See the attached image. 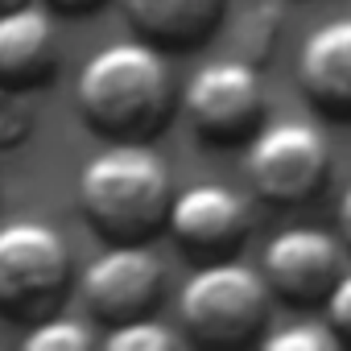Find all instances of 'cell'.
Instances as JSON below:
<instances>
[{
	"label": "cell",
	"mask_w": 351,
	"mask_h": 351,
	"mask_svg": "<svg viewBox=\"0 0 351 351\" xmlns=\"http://www.w3.org/2000/svg\"><path fill=\"white\" fill-rule=\"evenodd\" d=\"M165 228L182 248L199 256H215V252L236 248L248 236V207L228 186L199 182V186H186L173 195Z\"/></svg>",
	"instance_id": "9"
},
{
	"label": "cell",
	"mask_w": 351,
	"mask_h": 351,
	"mask_svg": "<svg viewBox=\"0 0 351 351\" xmlns=\"http://www.w3.org/2000/svg\"><path fill=\"white\" fill-rule=\"evenodd\" d=\"M83 120L112 141H145L165 128L173 112V75L157 42H108L95 50L75 83Z\"/></svg>",
	"instance_id": "1"
},
{
	"label": "cell",
	"mask_w": 351,
	"mask_h": 351,
	"mask_svg": "<svg viewBox=\"0 0 351 351\" xmlns=\"http://www.w3.org/2000/svg\"><path fill=\"white\" fill-rule=\"evenodd\" d=\"M261 273L281 298L298 306L326 302L330 285L343 277V244L318 228H285L265 244Z\"/></svg>",
	"instance_id": "8"
},
{
	"label": "cell",
	"mask_w": 351,
	"mask_h": 351,
	"mask_svg": "<svg viewBox=\"0 0 351 351\" xmlns=\"http://www.w3.org/2000/svg\"><path fill=\"white\" fill-rule=\"evenodd\" d=\"M58 66V34L42 5H9L0 9V83L38 87Z\"/></svg>",
	"instance_id": "11"
},
{
	"label": "cell",
	"mask_w": 351,
	"mask_h": 351,
	"mask_svg": "<svg viewBox=\"0 0 351 351\" xmlns=\"http://www.w3.org/2000/svg\"><path fill=\"white\" fill-rule=\"evenodd\" d=\"M298 79L318 112L351 120V17H335L302 42Z\"/></svg>",
	"instance_id": "10"
},
{
	"label": "cell",
	"mask_w": 351,
	"mask_h": 351,
	"mask_svg": "<svg viewBox=\"0 0 351 351\" xmlns=\"http://www.w3.org/2000/svg\"><path fill=\"white\" fill-rule=\"evenodd\" d=\"M124 13L157 46H195L215 29L223 0H124Z\"/></svg>",
	"instance_id": "12"
},
{
	"label": "cell",
	"mask_w": 351,
	"mask_h": 351,
	"mask_svg": "<svg viewBox=\"0 0 351 351\" xmlns=\"http://www.w3.org/2000/svg\"><path fill=\"white\" fill-rule=\"evenodd\" d=\"M91 343H95V335L75 318H46L25 335L29 351H83Z\"/></svg>",
	"instance_id": "15"
},
{
	"label": "cell",
	"mask_w": 351,
	"mask_h": 351,
	"mask_svg": "<svg viewBox=\"0 0 351 351\" xmlns=\"http://www.w3.org/2000/svg\"><path fill=\"white\" fill-rule=\"evenodd\" d=\"M326 322L339 339H351V269H343V277L326 293Z\"/></svg>",
	"instance_id": "17"
},
{
	"label": "cell",
	"mask_w": 351,
	"mask_h": 351,
	"mask_svg": "<svg viewBox=\"0 0 351 351\" xmlns=\"http://www.w3.org/2000/svg\"><path fill=\"white\" fill-rule=\"evenodd\" d=\"M29 132H34V104H29L25 87L0 83V149L21 145Z\"/></svg>",
	"instance_id": "16"
},
{
	"label": "cell",
	"mask_w": 351,
	"mask_h": 351,
	"mask_svg": "<svg viewBox=\"0 0 351 351\" xmlns=\"http://www.w3.org/2000/svg\"><path fill=\"white\" fill-rule=\"evenodd\" d=\"M9 5H21V0H0V9H9Z\"/></svg>",
	"instance_id": "20"
},
{
	"label": "cell",
	"mask_w": 351,
	"mask_h": 351,
	"mask_svg": "<svg viewBox=\"0 0 351 351\" xmlns=\"http://www.w3.org/2000/svg\"><path fill=\"white\" fill-rule=\"evenodd\" d=\"M46 5H54V9H62V13H83V9H95L99 0H46Z\"/></svg>",
	"instance_id": "19"
},
{
	"label": "cell",
	"mask_w": 351,
	"mask_h": 351,
	"mask_svg": "<svg viewBox=\"0 0 351 351\" xmlns=\"http://www.w3.org/2000/svg\"><path fill=\"white\" fill-rule=\"evenodd\" d=\"M178 343H182L178 330H169V326H161V322H153L145 314L108 326V335L99 339L104 351H173Z\"/></svg>",
	"instance_id": "13"
},
{
	"label": "cell",
	"mask_w": 351,
	"mask_h": 351,
	"mask_svg": "<svg viewBox=\"0 0 351 351\" xmlns=\"http://www.w3.org/2000/svg\"><path fill=\"white\" fill-rule=\"evenodd\" d=\"M173 182L145 141H116L79 169V207L112 244H141L165 228Z\"/></svg>",
	"instance_id": "2"
},
{
	"label": "cell",
	"mask_w": 351,
	"mask_h": 351,
	"mask_svg": "<svg viewBox=\"0 0 351 351\" xmlns=\"http://www.w3.org/2000/svg\"><path fill=\"white\" fill-rule=\"evenodd\" d=\"M178 314L203 343H244L269 318V281L240 261H207L186 277Z\"/></svg>",
	"instance_id": "3"
},
{
	"label": "cell",
	"mask_w": 351,
	"mask_h": 351,
	"mask_svg": "<svg viewBox=\"0 0 351 351\" xmlns=\"http://www.w3.org/2000/svg\"><path fill=\"white\" fill-rule=\"evenodd\" d=\"M339 236H343V244L351 248V186H347L343 199H339Z\"/></svg>",
	"instance_id": "18"
},
{
	"label": "cell",
	"mask_w": 351,
	"mask_h": 351,
	"mask_svg": "<svg viewBox=\"0 0 351 351\" xmlns=\"http://www.w3.org/2000/svg\"><path fill=\"white\" fill-rule=\"evenodd\" d=\"M161 261L141 248V244H116L112 252H104L99 261L87 265L83 273V302L95 318H104L108 326L141 318L157 306L161 298Z\"/></svg>",
	"instance_id": "7"
},
{
	"label": "cell",
	"mask_w": 351,
	"mask_h": 351,
	"mask_svg": "<svg viewBox=\"0 0 351 351\" xmlns=\"http://www.w3.org/2000/svg\"><path fill=\"white\" fill-rule=\"evenodd\" d=\"M71 281L66 240L42 219L0 223V310L42 314L50 310Z\"/></svg>",
	"instance_id": "4"
},
{
	"label": "cell",
	"mask_w": 351,
	"mask_h": 351,
	"mask_svg": "<svg viewBox=\"0 0 351 351\" xmlns=\"http://www.w3.org/2000/svg\"><path fill=\"white\" fill-rule=\"evenodd\" d=\"M326 169H330L326 136L306 120H281L261 128L244 157V173L252 191L277 207L314 199L326 182Z\"/></svg>",
	"instance_id": "5"
},
{
	"label": "cell",
	"mask_w": 351,
	"mask_h": 351,
	"mask_svg": "<svg viewBox=\"0 0 351 351\" xmlns=\"http://www.w3.org/2000/svg\"><path fill=\"white\" fill-rule=\"evenodd\" d=\"M339 343L330 322H293L265 335V351H339Z\"/></svg>",
	"instance_id": "14"
},
{
	"label": "cell",
	"mask_w": 351,
	"mask_h": 351,
	"mask_svg": "<svg viewBox=\"0 0 351 351\" xmlns=\"http://www.w3.org/2000/svg\"><path fill=\"white\" fill-rule=\"evenodd\" d=\"M265 112L261 71L244 58H215L199 66L186 83V116L207 141H240L256 128Z\"/></svg>",
	"instance_id": "6"
}]
</instances>
